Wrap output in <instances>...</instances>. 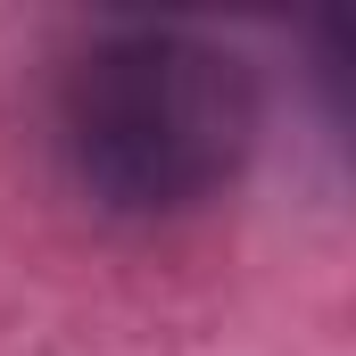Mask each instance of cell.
Wrapping results in <instances>:
<instances>
[{
  "label": "cell",
  "instance_id": "cell-1",
  "mask_svg": "<svg viewBox=\"0 0 356 356\" xmlns=\"http://www.w3.org/2000/svg\"><path fill=\"white\" fill-rule=\"evenodd\" d=\"M257 83L249 67L182 25H116L58 83V149L108 216L158 224L207 207L249 166Z\"/></svg>",
  "mask_w": 356,
  "mask_h": 356
}]
</instances>
